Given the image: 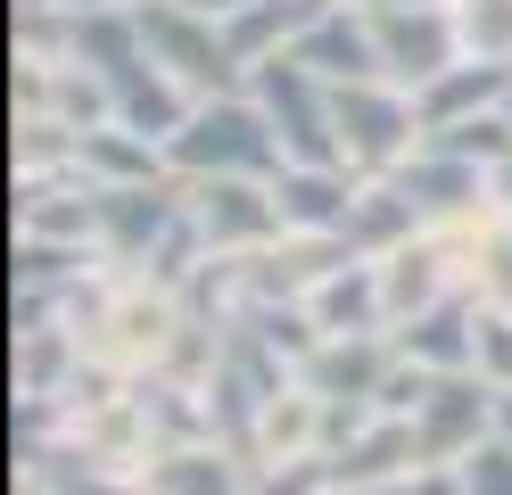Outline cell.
<instances>
[{
	"label": "cell",
	"mask_w": 512,
	"mask_h": 495,
	"mask_svg": "<svg viewBox=\"0 0 512 495\" xmlns=\"http://www.w3.org/2000/svg\"><path fill=\"white\" fill-rule=\"evenodd\" d=\"M504 91H512V58H455L438 83L413 91V108H422V132H446V124H463V116L504 108Z\"/></svg>",
	"instance_id": "10"
},
{
	"label": "cell",
	"mask_w": 512,
	"mask_h": 495,
	"mask_svg": "<svg viewBox=\"0 0 512 495\" xmlns=\"http://www.w3.org/2000/svg\"><path fill=\"white\" fill-rule=\"evenodd\" d=\"M504 388L479 380V372H438L430 380V405L413 413V438H422V462H463L471 446H488Z\"/></svg>",
	"instance_id": "5"
},
{
	"label": "cell",
	"mask_w": 512,
	"mask_h": 495,
	"mask_svg": "<svg viewBox=\"0 0 512 495\" xmlns=\"http://www.w3.org/2000/svg\"><path fill=\"white\" fill-rule=\"evenodd\" d=\"M479 306H488V314H512V223L488 240V264H479Z\"/></svg>",
	"instance_id": "22"
},
{
	"label": "cell",
	"mask_w": 512,
	"mask_h": 495,
	"mask_svg": "<svg viewBox=\"0 0 512 495\" xmlns=\"http://www.w3.org/2000/svg\"><path fill=\"white\" fill-rule=\"evenodd\" d=\"M496 429H504V438H512V388H504V405H496Z\"/></svg>",
	"instance_id": "24"
},
{
	"label": "cell",
	"mask_w": 512,
	"mask_h": 495,
	"mask_svg": "<svg viewBox=\"0 0 512 495\" xmlns=\"http://www.w3.org/2000/svg\"><path fill=\"white\" fill-rule=\"evenodd\" d=\"M240 454V446H232ZM223 446H174V454H149V479L141 495H240V462Z\"/></svg>",
	"instance_id": "16"
},
{
	"label": "cell",
	"mask_w": 512,
	"mask_h": 495,
	"mask_svg": "<svg viewBox=\"0 0 512 495\" xmlns=\"http://www.w3.org/2000/svg\"><path fill=\"white\" fill-rule=\"evenodd\" d=\"M141 42H149V58L166 66L182 91H199V99L240 91V58L223 50V25L199 17L190 0H141Z\"/></svg>",
	"instance_id": "2"
},
{
	"label": "cell",
	"mask_w": 512,
	"mask_h": 495,
	"mask_svg": "<svg viewBox=\"0 0 512 495\" xmlns=\"http://www.w3.org/2000/svg\"><path fill=\"white\" fill-rule=\"evenodd\" d=\"M380 289H389V330L413 322L422 306H438V248H422V240L389 248L380 256Z\"/></svg>",
	"instance_id": "18"
},
{
	"label": "cell",
	"mask_w": 512,
	"mask_h": 495,
	"mask_svg": "<svg viewBox=\"0 0 512 495\" xmlns=\"http://www.w3.org/2000/svg\"><path fill=\"white\" fill-rule=\"evenodd\" d=\"M422 223H430V215L413 207V190L389 174V182L356 190V207H347V223H339V231H347V248H356V256H364V248H372V256H389V248H405Z\"/></svg>",
	"instance_id": "15"
},
{
	"label": "cell",
	"mask_w": 512,
	"mask_h": 495,
	"mask_svg": "<svg viewBox=\"0 0 512 495\" xmlns=\"http://www.w3.org/2000/svg\"><path fill=\"white\" fill-rule=\"evenodd\" d=\"M364 9H422V0H364Z\"/></svg>",
	"instance_id": "25"
},
{
	"label": "cell",
	"mask_w": 512,
	"mask_h": 495,
	"mask_svg": "<svg viewBox=\"0 0 512 495\" xmlns=\"http://www.w3.org/2000/svg\"><path fill=\"white\" fill-rule=\"evenodd\" d=\"M430 149H455V157H471V165H496L512 157V116L504 108H488V116H463V124H446V132H430Z\"/></svg>",
	"instance_id": "19"
},
{
	"label": "cell",
	"mask_w": 512,
	"mask_h": 495,
	"mask_svg": "<svg viewBox=\"0 0 512 495\" xmlns=\"http://www.w3.org/2000/svg\"><path fill=\"white\" fill-rule=\"evenodd\" d=\"M273 198L290 231H339L347 207H356V165H281Z\"/></svg>",
	"instance_id": "12"
},
{
	"label": "cell",
	"mask_w": 512,
	"mask_h": 495,
	"mask_svg": "<svg viewBox=\"0 0 512 495\" xmlns=\"http://www.w3.org/2000/svg\"><path fill=\"white\" fill-rule=\"evenodd\" d=\"M182 223V198L174 190H149V182H116L100 190V231H108V248L133 264V256H157V240Z\"/></svg>",
	"instance_id": "11"
},
{
	"label": "cell",
	"mask_w": 512,
	"mask_h": 495,
	"mask_svg": "<svg viewBox=\"0 0 512 495\" xmlns=\"http://www.w3.org/2000/svg\"><path fill=\"white\" fill-rule=\"evenodd\" d=\"M166 165L190 182H207V174H256V182H273L281 165H290V149H281V132L273 116L256 108V91H215L190 108V124L166 141Z\"/></svg>",
	"instance_id": "1"
},
{
	"label": "cell",
	"mask_w": 512,
	"mask_h": 495,
	"mask_svg": "<svg viewBox=\"0 0 512 495\" xmlns=\"http://www.w3.org/2000/svg\"><path fill=\"white\" fill-rule=\"evenodd\" d=\"M372 42H380V75L422 91L438 83L463 50V25H455V0H422V9H372Z\"/></svg>",
	"instance_id": "4"
},
{
	"label": "cell",
	"mask_w": 512,
	"mask_h": 495,
	"mask_svg": "<svg viewBox=\"0 0 512 495\" xmlns=\"http://www.w3.org/2000/svg\"><path fill=\"white\" fill-rule=\"evenodd\" d=\"M190 223L207 231V256L215 248H265L273 231H290V223H281L273 182H256V174H207V182H190Z\"/></svg>",
	"instance_id": "6"
},
{
	"label": "cell",
	"mask_w": 512,
	"mask_h": 495,
	"mask_svg": "<svg viewBox=\"0 0 512 495\" xmlns=\"http://www.w3.org/2000/svg\"><path fill=\"white\" fill-rule=\"evenodd\" d=\"M397 182L413 190V207H422L430 223H463V215L479 207V165L455 157V149H430V141L397 165Z\"/></svg>",
	"instance_id": "13"
},
{
	"label": "cell",
	"mask_w": 512,
	"mask_h": 495,
	"mask_svg": "<svg viewBox=\"0 0 512 495\" xmlns=\"http://www.w3.org/2000/svg\"><path fill=\"white\" fill-rule=\"evenodd\" d=\"M496 207H504V223H512V157L496 165Z\"/></svg>",
	"instance_id": "23"
},
{
	"label": "cell",
	"mask_w": 512,
	"mask_h": 495,
	"mask_svg": "<svg viewBox=\"0 0 512 495\" xmlns=\"http://www.w3.org/2000/svg\"><path fill=\"white\" fill-rule=\"evenodd\" d=\"M479 339H488L479 297H438L413 322H397V355L430 363V372H479Z\"/></svg>",
	"instance_id": "8"
},
{
	"label": "cell",
	"mask_w": 512,
	"mask_h": 495,
	"mask_svg": "<svg viewBox=\"0 0 512 495\" xmlns=\"http://www.w3.org/2000/svg\"><path fill=\"white\" fill-rule=\"evenodd\" d=\"M290 58H298V66H314L323 83H372V75H380L372 9H364V0H356V9H347V0H331V9H323V17H314L298 42H290Z\"/></svg>",
	"instance_id": "7"
},
{
	"label": "cell",
	"mask_w": 512,
	"mask_h": 495,
	"mask_svg": "<svg viewBox=\"0 0 512 495\" xmlns=\"http://www.w3.org/2000/svg\"><path fill=\"white\" fill-rule=\"evenodd\" d=\"M455 471H463V495H512V438L496 429V438H488V446H471Z\"/></svg>",
	"instance_id": "21"
},
{
	"label": "cell",
	"mask_w": 512,
	"mask_h": 495,
	"mask_svg": "<svg viewBox=\"0 0 512 495\" xmlns=\"http://www.w3.org/2000/svg\"><path fill=\"white\" fill-rule=\"evenodd\" d=\"M323 339H347V330H389V289H380V264H339V273L306 297Z\"/></svg>",
	"instance_id": "14"
},
{
	"label": "cell",
	"mask_w": 512,
	"mask_h": 495,
	"mask_svg": "<svg viewBox=\"0 0 512 495\" xmlns=\"http://www.w3.org/2000/svg\"><path fill=\"white\" fill-rule=\"evenodd\" d=\"M389 372H397V339H380V330H347V339H323L306 355V388L314 396H347V405H372Z\"/></svg>",
	"instance_id": "9"
},
{
	"label": "cell",
	"mask_w": 512,
	"mask_h": 495,
	"mask_svg": "<svg viewBox=\"0 0 512 495\" xmlns=\"http://www.w3.org/2000/svg\"><path fill=\"white\" fill-rule=\"evenodd\" d=\"M455 25L471 58H512V0H455Z\"/></svg>",
	"instance_id": "20"
},
{
	"label": "cell",
	"mask_w": 512,
	"mask_h": 495,
	"mask_svg": "<svg viewBox=\"0 0 512 495\" xmlns=\"http://www.w3.org/2000/svg\"><path fill=\"white\" fill-rule=\"evenodd\" d=\"M75 174L100 182V190H116V182H149V174H157V141H141L133 124H91L83 141H75Z\"/></svg>",
	"instance_id": "17"
},
{
	"label": "cell",
	"mask_w": 512,
	"mask_h": 495,
	"mask_svg": "<svg viewBox=\"0 0 512 495\" xmlns=\"http://www.w3.org/2000/svg\"><path fill=\"white\" fill-rule=\"evenodd\" d=\"M504 116H512V91H504Z\"/></svg>",
	"instance_id": "26"
},
{
	"label": "cell",
	"mask_w": 512,
	"mask_h": 495,
	"mask_svg": "<svg viewBox=\"0 0 512 495\" xmlns=\"http://www.w3.org/2000/svg\"><path fill=\"white\" fill-rule=\"evenodd\" d=\"M331 108H339V141H347V165L356 174H397L413 132H422V108L389 83H331Z\"/></svg>",
	"instance_id": "3"
}]
</instances>
